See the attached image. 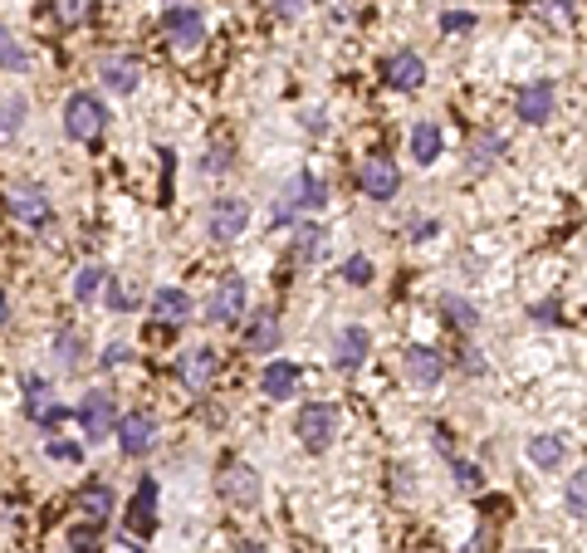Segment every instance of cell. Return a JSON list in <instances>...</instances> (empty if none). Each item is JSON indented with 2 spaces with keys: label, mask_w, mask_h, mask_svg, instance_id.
<instances>
[{
  "label": "cell",
  "mask_w": 587,
  "mask_h": 553,
  "mask_svg": "<svg viewBox=\"0 0 587 553\" xmlns=\"http://www.w3.org/2000/svg\"><path fill=\"white\" fill-rule=\"evenodd\" d=\"M338 407L333 402H309V407H299L294 416V431H299V441H304V451H314L323 456L328 446H333V436H338Z\"/></svg>",
  "instance_id": "obj_1"
},
{
  "label": "cell",
  "mask_w": 587,
  "mask_h": 553,
  "mask_svg": "<svg viewBox=\"0 0 587 553\" xmlns=\"http://www.w3.org/2000/svg\"><path fill=\"white\" fill-rule=\"evenodd\" d=\"M108 128V108L98 103V93H69L64 103V133L74 142H93Z\"/></svg>",
  "instance_id": "obj_2"
},
{
  "label": "cell",
  "mask_w": 587,
  "mask_h": 553,
  "mask_svg": "<svg viewBox=\"0 0 587 553\" xmlns=\"http://www.w3.org/2000/svg\"><path fill=\"white\" fill-rule=\"evenodd\" d=\"M323 201H328V186H323V177H314V172H299L294 182L279 191L274 221H294V216H304V211H323Z\"/></svg>",
  "instance_id": "obj_3"
},
{
  "label": "cell",
  "mask_w": 587,
  "mask_h": 553,
  "mask_svg": "<svg viewBox=\"0 0 587 553\" xmlns=\"http://www.w3.org/2000/svg\"><path fill=\"white\" fill-rule=\"evenodd\" d=\"M20 392H25V416H30L35 426H45V431H59V426H64V416L69 412L59 407V397L49 392L45 377H35V372H30V377L20 382Z\"/></svg>",
  "instance_id": "obj_4"
},
{
  "label": "cell",
  "mask_w": 587,
  "mask_h": 553,
  "mask_svg": "<svg viewBox=\"0 0 587 553\" xmlns=\"http://www.w3.org/2000/svg\"><path fill=\"white\" fill-rule=\"evenodd\" d=\"M5 211H10L20 226H49V216H54L49 191H45V186H35V182L10 186V191H5Z\"/></svg>",
  "instance_id": "obj_5"
},
{
  "label": "cell",
  "mask_w": 587,
  "mask_h": 553,
  "mask_svg": "<svg viewBox=\"0 0 587 553\" xmlns=\"http://www.w3.org/2000/svg\"><path fill=\"white\" fill-rule=\"evenodd\" d=\"M221 495H226L235 509H255L260 505V475H255V465L230 461L226 470H221Z\"/></svg>",
  "instance_id": "obj_6"
},
{
  "label": "cell",
  "mask_w": 587,
  "mask_h": 553,
  "mask_svg": "<svg viewBox=\"0 0 587 553\" xmlns=\"http://www.w3.org/2000/svg\"><path fill=\"white\" fill-rule=\"evenodd\" d=\"M113 436H118V446H123V456H147L152 451V441H157V416L152 412H133L123 416L118 426H113Z\"/></svg>",
  "instance_id": "obj_7"
},
{
  "label": "cell",
  "mask_w": 587,
  "mask_h": 553,
  "mask_svg": "<svg viewBox=\"0 0 587 553\" xmlns=\"http://www.w3.org/2000/svg\"><path fill=\"white\" fill-rule=\"evenodd\" d=\"M162 30L172 35V45L177 49H196L201 40H206V15L191 10V5H172V10L162 15Z\"/></svg>",
  "instance_id": "obj_8"
},
{
  "label": "cell",
  "mask_w": 587,
  "mask_h": 553,
  "mask_svg": "<svg viewBox=\"0 0 587 553\" xmlns=\"http://www.w3.org/2000/svg\"><path fill=\"white\" fill-rule=\"evenodd\" d=\"M216 368H221V353L216 348H191V353H181L177 377L186 382V392H206L216 382Z\"/></svg>",
  "instance_id": "obj_9"
},
{
  "label": "cell",
  "mask_w": 587,
  "mask_h": 553,
  "mask_svg": "<svg viewBox=\"0 0 587 553\" xmlns=\"http://www.w3.org/2000/svg\"><path fill=\"white\" fill-rule=\"evenodd\" d=\"M358 182L372 201H392L397 186H402V172L392 167V157H367V162L358 167Z\"/></svg>",
  "instance_id": "obj_10"
},
{
  "label": "cell",
  "mask_w": 587,
  "mask_h": 553,
  "mask_svg": "<svg viewBox=\"0 0 587 553\" xmlns=\"http://www.w3.org/2000/svg\"><path fill=\"white\" fill-rule=\"evenodd\" d=\"M367 353H372V333H367V328L348 323V328L333 333V363L343 372H358L362 363H367Z\"/></svg>",
  "instance_id": "obj_11"
},
{
  "label": "cell",
  "mask_w": 587,
  "mask_h": 553,
  "mask_svg": "<svg viewBox=\"0 0 587 553\" xmlns=\"http://www.w3.org/2000/svg\"><path fill=\"white\" fill-rule=\"evenodd\" d=\"M245 279L240 275H230V279H221L216 284V294H211V304H206V319L211 323H235L240 314H245Z\"/></svg>",
  "instance_id": "obj_12"
},
{
  "label": "cell",
  "mask_w": 587,
  "mask_h": 553,
  "mask_svg": "<svg viewBox=\"0 0 587 553\" xmlns=\"http://www.w3.org/2000/svg\"><path fill=\"white\" fill-rule=\"evenodd\" d=\"M79 421H84V436H89V441L113 436V426H118V407H113V397H108V392H89V397H84V407H79Z\"/></svg>",
  "instance_id": "obj_13"
},
{
  "label": "cell",
  "mask_w": 587,
  "mask_h": 553,
  "mask_svg": "<svg viewBox=\"0 0 587 553\" xmlns=\"http://www.w3.org/2000/svg\"><path fill=\"white\" fill-rule=\"evenodd\" d=\"M245 226H250V206L240 196H221L211 206V240H235L245 235Z\"/></svg>",
  "instance_id": "obj_14"
},
{
  "label": "cell",
  "mask_w": 587,
  "mask_h": 553,
  "mask_svg": "<svg viewBox=\"0 0 587 553\" xmlns=\"http://www.w3.org/2000/svg\"><path fill=\"white\" fill-rule=\"evenodd\" d=\"M152 529H157V480L142 475L133 495V514H128V539H147Z\"/></svg>",
  "instance_id": "obj_15"
},
{
  "label": "cell",
  "mask_w": 587,
  "mask_h": 553,
  "mask_svg": "<svg viewBox=\"0 0 587 553\" xmlns=\"http://www.w3.org/2000/svg\"><path fill=\"white\" fill-rule=\"evenodd\" d=\"M382 74H387V84L402 93H416L421 84H426V59L421 54H411V49H402V54H392L387 64H382Z\"/></svg>",
  "instance_id": "obj_16"
},
{
  "label": "cell",
  "mask_w": 587,
  "mask_h": 553,
  "mask_svg": "<svg viewBox=\"0 0 587 553\" xmlns=\"http://www.w3.org/2000/svg\"><path fill=\"white\" fill-rule=\"evenodd\" d=\"M553 103H558L553 79H534L529 89H519V118L524 123H548L553 118Z\"/></svg>",
  "instance_id": "obj_17"
},
{
  "label": "cell",
  "mask_w": 587,
  "mask_h": 553,
  "mask_svg": "<svg viewBox=\"0 0 587 553\" xmlns=\"http://www.w3.org/2000/svg\"><path fill=\"white\" fill-rule=\"evenodd\" d=\"M260 392H265L270 402H289V397L299 392V368H294L289 358L265 363V372H260Z\"/></svg>",
  "instance_id": "obj_18"
},
{
  "label": "cell",
  "mask_w": 587,
  "mask_h": 553,
  "mask_svg": "<svg viewBox=\"0 0 587 553\" xmlns=\"http://www.w3.org/2000/svg\"><path fill=\"white\" fill-rule=\"evenodd\" d=\"M407 377L416 387H436V382L446 377V358H441L436 348L416 343V348H407Z\"/></svg>",
  "instance_id": "obj_19"
},
{
  "label": "cell",
  "mask_w": 587,
  "mask_h": 553,
  "mask_svg": "<svg viewBox=\"0 0 587 553\" xmlns=\"http://www.w3.org/2000/svg\"><path fill=\"white\" fill-rule=\"evenodd\" d=\"M152 319L167 323V328H181V323L191 319V294H186V289H172V284L157 289V294H152Z\"/></svg>",
  "instance_id": "obj_20"
},
{
  "label": "cell",
  "mask_w": 587,
  "mask_h": 553,
  "mask_svg": "<svg viewBox=\"0 0 587 553\" xmlns=\"http://www.w3.org/2000/svg\"><path fill=\"white\" fill-rule=\"evenodd\" d=\"M98 79H103L113 93H133L137 79H142V69H137V59H128V54H113V59L98 64Z\"/></svg>",
  "instance_id": "obj_21"
},
{
  "label": "cell",
  "mask_w": 587,
  "mask_h": 553,
  "mask_svg": "<svg viewBox=\"0 0 587 553\" xmlns=\"http://www.w3.org/2000/svg\"><path fill=\"white\" fill-rule=\"evenodd\" d=\"M441 128L436 123H416L411 128V157H416V167H431L436 157H441Z\"/></svg>",
  "instance_id": "obj_22"
},
{
  "label": "cell",
  "mask_w": 587,
  "mask_h": 553,
  "mask_svg": "<svg viewBox=\"0 0 587 553\" xmlns=\"http://www.w3.org/2000/svg\"><path fill=\"white\" fill-rule=\"evenodd\" d=\"M245 343H250V353H274V348H279V319H274L270 309H260V314H255L250 333H245Z\"/></svg>",
  "instance_id": "obj_23"
},
{
  "label": "cell",
  "mask_w": 587,
  "mask_h": 553,
  "mask_svg": "<svg viewBox=\"0 0 587 553\" xmlns=\"http://www.w3.org/2000/svg\"><path fill=\"white\" fill-rule=\"evenodd\" d=\"M529 461L539 465V470H558V465L568 461V441L563 436H534L529 441Z\"/></svg>",
  "instance_id": "obj_24"
},
{
  "label": "cell",
  "mask_w": 587,
  "mask_h": 553,
  "mask_svg": "<svg viewBox=\"0 0 587 553\" xmlns=\"http://www.w3.org/2000/svg\"><path fill=\"white\" fill-rule=\"evenodd\" d=\"M79 509H84V519L103 524V519L113 514V490H108V485H98V480L84 485V490H79Z\"/></svg>",
  "instance_id": "obj_25"
},
{
  "label": "cell",
  "mask_w": 587,
  "mask_h": 553,
  "mask_svg": "<svg viewBox=\"0 0 587 553\" xmlns=\"http://www.w3.org/2000/svg\"><path fill=\"white\" fill-rule=\"evenodd\" d=\"M25 113H30L25 93H0V142H5V138H15V133H20Z\"/></svg>",
  "instance_id": "obj_26"
},
{
  "label": "cell",
  "mask_w": 587,
  "mask_h": 553,
  "mask_svg": "<svg viewBox=\"0 0 587 553\" xmlns=\"http://www.w3.org/2000/svg\"><path fill=\"white\" fill-rule=\"evenodd\" d=\"M323 240H328L323 226H294V265L318 260V255H323Z\"/></svg>",
  "instance_id": "obj_27"
},
{
  "label": "cell",
  "mask_w": 587,
  "mask_h": 553,
  "mask_svg": "<svg viewBox=\"0 0 587 553\" xmlns=\"http://www.w3.org/2000/svg\"><path fill=\"white\" fill-rule=\"evenodd\" d=\"M89 15H93V0H54V20H59V30H79Z\"/></svg>",
  "instance_id": "obj_28"
},
{
  "label": "cell",
  "mask_w": 587,
  "mask_h": 553,
  "mask_svg": "<svg viewBox=\"0 0 587 553\" xmlns=\"http://www.w3.org/2000/svg\"><path fill=\"white\" fill-rule=\"evenodd\" d=\"M441 309H446V323L465 328V333H475V328H480V309H475L470 299H455V294H451V299H446Z\"/></svg>",
  "instance_id": "obj_29"
},
{
  "label": "cell",
  "mask_w": 587,
  "mask_h": 553,
  "mask_svg": "<svg viewBox=\"0 0 587 553\" xmlns=\"http://www.w3.org/2000/svg\"><path fill=\"white\" fill-rule=\"evenodd\" d=\"M69 549L74 553H103V524H74L69 529Z\"/></svg>",
  "instance_id": "obj_30"
},
{
  "label": "cell",
  "mask_w": 587,
  "mask_h": 553,
  "mask_svg": "<svg viewBox=\"0 0 587 553\" xmlns=\"http://www.w3.org/2000/svg\"><path fill=\"white\" fill-rule=\"evenodd\" d=\"M25 64H30V54L20 49V40H15L10 30H0V69H5V74H20Z\"/></svg>",
  "instance_id": "obj_31"
},
{
  "label": "cell",
  "mask_w": 587,
  "mask_h": 553,
  "mask_svg": "<svg viewBox=\"0 0 587 553\" xmlns=\"http://www.w3.org/2000/svg\"><path fill=\"white\" fill-rule=\"evenodd\" d=\"M495 152H504V138L499 133H480V138L470 142V167L480 172V167H490L495 162Z\"/></svg>",
  "instance_id": "obj_32"
},
{
  "label": "cell",
  "mask_w": 587,
  "mask_h": 553,
  "mask_svg": "<svg viewBox=\"0 0 587 553\" xmlns=\"http://www.w3.org/2000/svg\"><path fill=\"white\" fill-rule=\"evenodd\" d=\"M103 284H108V270H103V265H84V270L74 275V299H93Z\"/></svg>",
  "instance_id": "obj_33"
},
{
  "label": "cell",
  "mask_w": 587,
  "mask_h": 553,
  "mask_svg": "<svg viewBox=\"0 0 587 553\" xmlns=\"http://www.w3.org/2000/svg\"><path fill=\"white\" fill-rule=\"evenodd\" d=\"M54 353L64 358V368H79V363H84V338H79L74 328H64V333L54 338Z\"/></svg>",
  "instance_id": "obj_34"
},
{
  "label": "cell",
  "mask_w": 587,
  "mask_h": 553,
  "mask_svg": "<svg viewBox=\"0 0 587 553\" xmlns=\"http://www.w3.org/2000/svg\"><path fill=\"white\" fill-rule=\"evenodd\" d=\"M563 505H568V514L587 519V470H578V475L568 480V495H563Z\"/></svg>",
  "instance_id": "obj_35"
},
{
  "label": "cell",
  "mask_w": 587,
  "mask_h": 553,
  "mask_svg": "<svg viewBox=\"0 0 587 553\" xmlns=\"http://www.w3.org/2000/svg\"><path fill=\"white\" fill-rule=\"evenodd\" d=\"M539 15L563 30V25H573V0H539Z\"/></svg>",
  "instance_id": "obj_36"
},
{
  "label": "cell",
  "mask_w": 587,
  "mask_h": 553,
  "mask_svg": "<svg viewBox=\"0 0 587 553\" xmlns=\"http://www.w3.org/2000/svg\"><path fill=\"white\" fill-rule=\"evenodd\" d=\"M103 289H108V309H113V314H128V309H133V289H128L123 279L108 275V284H103Z\"/></svg>",
  "instance_id": "obj_37"
},
{
  "label": "cell",
  "mask_w": 587,
  "mask_h": 553,
  "mask_svg": "<svg viewBox=\"0 0 587 553\" xmlns=\"http://www.w3.org/2000/svg\"><path fill=\"white\" fill-rule=\"evenodd\" d=\"M45 456L49 461H64V465H79L84 461V446H74V441H59V436H54V441H45Z\"/></svg>",
  "instance_id": "obj_38"
},
{
  "label": "cell",
  "mask_w": 587,
  "mask_h": 553,
  "mask_svg": "<svg viewBox=\"0 0 587 553\" xmlns=\"http://www.w3.org/2000/svg\"><path fill=\"white\" fill-rule=\"evenodd\" d=\"M451 470H455V485H460V490H480V485H485V475H480L475 461H455Z\"/></svg>",
  "instance_id": "obj_39"
},
{
  "label": "cell",
  "mask_w": 587,
  "mask_h": 553,
  "mask_svg": "<svg viewBox=\"0 0 587 553\" xmlns=\"http://www.w3.org/2000/svg\"><path fill=\"white\" fill-rule=\"evenodd\" d=\"M343 279H348V284H367V279H372V260H367V255H348V260H343Z\"/></svg>",
  "instance_id": "obj_40"
},
{
  "label": "cell",
  "mask_w": 587,
  "mask_h": 553,
  "mask_svg": "<svg viewBox=\"0 0 587 553\" xmlns=\"http://www.w3.org/2000/svg\"><path fill=\"white\" fill-rule=\"evenodd\" d=\"M441 30H446V35H465V30H475V15H465V10H446V15H441Z\"/></svg>",
  "instance_id": "obj_41"
},
{
  "label": "cell",
  "mask_w": 587,
  "mask_h": 553,
  "mask_svg": "<svg viewBox=\"0 0 587 553\" xmlns=\"http://www.w3.org/2000/svg\"><path fill=\"white\" fill-rule=\"evenodd\" d=\"M270 10L279 15V20H294V15L309 10V0H270Z\"/></svg>",
  "instance_id": "obj_42"
},
{
  "label": "cell",
  "mask_w": 587,
  "mask_h": 553,
  "mask_svg": "<svg viewBox=\"0 0 587 553\" xmlns=\"http://www.w3.org/2000/svg\"><path fill=\"white\" fill-rule=\"evenodd\" d=\"M226 167H230V147L221 142V147H211V157H206V172L216 177V172H226Z\"/></svg>",
  "instance_id": "obj_43"
},
{
  "label": "cell",
  "mask_w": 587,
  "mask_h": 553,
  "mask_svg": "<svg viewBox=\"0 0 587 553\" xmlns=\"http://www.w3.org/2000/svg\"><path fill=\"white\" fill-rule=\"evenodd\" d=\"M128 358H133V348H123V343H113V348L103 353V368H123Z\"/></svg>",
  "instance_id": "obj_44"
},
{
  "label": "cell",
  "mask_w": 587,
  "mask_h": 553,
  "mask_svg": "<svg viewBox=\"0 0 587 553\" xmlns=\"http://www.w3.org/2000/svg\"><path fill=\"white\" fill-rule=\"evenodd\" d=\"M534 319H539V323H558V304H539V309H534Z\"/></svg>",
  "instance_id": "obj_45"
},
{
  "label": "cell",
  "mask_w": 587,
  "mask_h": 553,
  "mask_svg": "<svg viewBox=\"0 0 587 553\" xmlns=\"http://www.w3.org/2000/svg\"><path fill=\"white\" fill-rule=\"evenodd\" d=\"M304 128H309V133H323V113H318V108H309V118H304Z\"/></svg>",
  "instance_id": "obj_46"
},
{
  "label": "cell",
  "mask_w": 587,
  "mask_h": 553,
  "mask_svg": "<svg viewBox=\"0 0 587 553\" xmlns=\"http://www.w3.org/2000/svg\"><path fill=\"white\" fill-rule=\"evenodd\" d=\"M5 319H10V299H5V289H0V328H5Z\"/></svg>",
  "instance_id": "obj_47"
},
{
  "label": "cell",
  "mask_w": 587,
  "mask_h": 553,
  "mask_svg": "<svg viewBox=\"0 0 587 553\" xmlns=\"http://www.w3.org/2000/svg\"><path fill=\"white\" fill-rule=\"evenodd\" d=\"M240 553H265V544H240Z\"/></svg>",
  "instance_id": "obj_48"
}]
</instances>
